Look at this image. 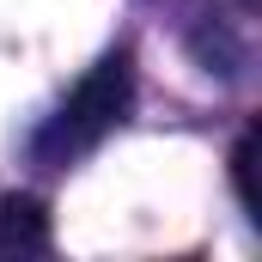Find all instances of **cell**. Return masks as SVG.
Returning a JSON list of instances; mask_svg holds the SVG:
<instances>
[{
	"label": "cell",
	"instance_id": "cell-2",
	"mask_svg": "<svg viewBox=\"0 0 262 262\" xmlns=\"http://www.w3.org/2000/svg\"><path fill=\"white\" fill-rule=\"evenodd\" d=\"M18 250H49V213L37 195L0 201V256H18Z\"/></svg>",
	"mask_w": 262,
	"mask_h": 262
},
{
	"label": "cell",
	"instance_id": "cell-1",
	"mask_svg": "<svg viewBox=\"0 0 262 262\" xmlns=\"http://www.w3.org/2000/svg\"><path fill=\"white\" fill-rule=\"evenodd\" d=\"M128 104H134V55L116 49V55H104V61L92 67L67 92V104L49 116V128L37 134V159L43 165H67V159L92 152L104 134L128 116Z\"/></svg>",
	"mask_w": 262,
	"mask_h": 262
},
{
	"label": "cell",
	"instance_id": "cell-3",
	"mask_svg": "<svg viewBox=\"0 0 262 262\" xmlns=\"http://www.w3.org/2000/svg\"><path fill=\"white\" fill-rule=\"evenodd\" d=\"M232 183H238V201L256 213V128H244L238 152H232Z\"/></svg>",
	"mask_w": 262,
	"mask_h": 262
}]
</instances>
